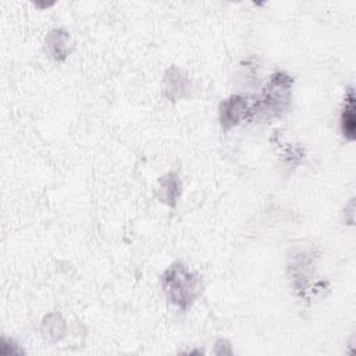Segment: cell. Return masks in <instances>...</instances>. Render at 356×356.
<instances>
[{"label":"cell","mask_w":356,"mask_h":356,"mask_svg":"<svg viewBox=\"0 0 356 356\" xmlns=\"http://www.w3.org/2000/svg\"><path fill=\"white\" fill-rule=\"evenodd\" d=\"M161 288L167 300L185 312L200 292V278L184 263L174 261L161 275Z\"/></svg>","instance_id":"cell-1"},{"label":"cell","mask_w":356,"mask_h":356,"mask_svg":"<svg viewBox=\"0 0 356 356\" xmlns=\"http://www.w3.org/2000/svg\"><path fill=\"white\" fill-rule=\"evenodd\" d=\"M293 78L286 72H274L261 93L254 97V117L263 120L280 118L285 114L292 100Z\"/></svg>","instance_id":"cell-2"},{"label":"cell","mask_w":356,"mask_h":356,"mask_svg":"<svg viewBox=\"0 0 356 356\" xmlns=\"http://www.w3.org/2000/svg\"><path fill=\"white\" fill-rule=\"evenodd\" d=\"M252 117H254V97L232 95L220 103L218 120L224 131H228Z\"/></svg>","instance_id":"cell-3"},{"label":"cell","mask_w":356,"mask_h":356,"mask_svg":"<svg viewBox=\"0 0 356 356\" xmlns=\"http://www.w3.org/2000/svg\"><path fill=\"white\" fill-rule=\"evenodd\" d=\"M189 78L175 65L170 67L163 78V95L170 102H177L189 96Z\"/></svg>","instance_id":"cell-4"},{"label":"cell","mask_w":356,"mask_h":356,"mask_svg":"<svg viewBox=\"0 0 356 356\" xmlns=\"http://www.w3.org/2000/svg\"><path fill=\"white\" fill-rule=\"evenodd\" d=\"M313 267L314 256L312 252L298 250L293 256H291L289 273L296 291H303L306 288L309 277L313 274Z\"/></svg>","instance_id":"cell-5"},{"label":"cell","mask_w":356,"mask_h":356,"mask_svg":"<svg viewBox=\"0 0 356 356\" xmlns=\"http://www.w3.org/2000/svg\"><path fill=\"white\" fill-rule=\"evenodd\" d=\"M44 46L49 56L54 61H64L72 50V40L67 31L53 29L47 33L44 39Z\"/></svg>","instance_id":"cell-6"},{"label":"cell","mask_w":356,"mask_h":356,"mask_svg":"<svg viewBox=\"0 0 356 356\" xmlns=\"http://www.w3.org/2000/svg\"><path fill=\"white\" fill-rule=\"evenodd\" d=\"M356 107H355V90L353 88H348L346 95H345V102L343 107L341 111V118H339V127L341 132L345 139L348 140H355L356 138V115H355Z\"/></svg>","instance_id":"cell-7"},{"label":"cell","mask_w":356,"mask_h":356,"mask_svg":"<svg viewBox=\"0 0 356 356\" xmlns=\"http://www.w3.org/2000/svg\"><path fill=\"white\" fill-rule=\"evenodd\" d=\"M181 188L182 185L177 174H164L161 178H159L157 182V197L161 203L174 207L181 195Z\"/></svg>","instance_id":"cell-8"},{"label":"cell","mask_w":356,"mask_h":356,"mask_svg":"<svg viewBox=\"0 0 356 356\" xmlns=\"http://www.w3.org/2000/svg\"><path fill=\"white\" fill-rule=\"evenodd\" d=\"M42 331H43V335H46L51 341H58L64 335V331H65L64 320L61 318L60 314L50 313L43 318Z\"/></svg>","instance_id":"cell-9"}]
</instances>
